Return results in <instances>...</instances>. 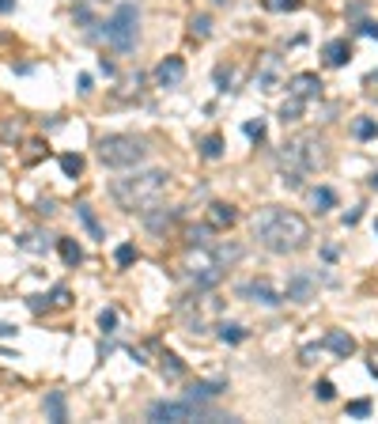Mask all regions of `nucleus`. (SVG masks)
Segmentation results:
<instances>
[{
	"label": "nucleus",
	"instance_id": "1",
	"mask_svg": "<svg viewBox=\"0 0 378 424\" xmlns=\"http://www.w3.org/2000/svg\"><path fill=\"white\" fill-rule=\"evenodd\" d=\"M254 239L269 254H299L310 243V223L292 209H261L254 216Z\"/></svg>",
	"mask_w": 378,
	"mask_h": 424
},
{
	"label": "nucleus",
	"instance_id": "2",
	"mask_svg": "<svg viewBox=\"0 0 378 424\" xmlns=\"http://www.w3.org/2000/svg\"><path fill=\"white\" fill-rule=\"evenodd\" d=\"M167 178H171V174L159 171V167L133 171V174H125V178L110 182V197H114L117 209H125V212H151L167 190Z\"/></svg>",
	"mask_w": 378,
	"mask_h": 424
},
{
	"label": "nucleus",
	"instance_id": "3",
	"mask_svg": "<svg viewBox=\"0 0 378 424\" xmlns=\"http://www.w3.org/2000/svg\"><path fill=\"white\" fill-rule=\"evenodd\" d=\"M329 163V144L325 137H318V133H299L295 140L284 144V151H280V167L284 171H321V167Z\"/></svg>",
	"mask_w": 378,
	"mask_h": 424
},
{
	"label": "nucleus",
	"instance_id": "4",
	"mask_svg": "<svg viewBox=\"0 0 378 424\" xmlns=\"http://www.w3.org/2000/svg\"><path fill=\"white\" fill-rule=\"evenodd\" d=\"M144 156H148V140L133 137V133H110V137L99 140V159L106 167H117V171L144 163Z\"/></svg>",
	"mask_w": 378,
	"mask_h": 424
},
{
	"label": "nucleus",
	"instance_id": "5",
	"mask_svg": "<svg viewBox=\"0 0 378 424\" xmlns=\"http://www.w3.org/2000/svg\"><path fill=\"white\" fill-rule=\"evenodd\" d=\"M148 417L151 421H174V424H186V421H231V417H223L220 409H212L208 402H193V398H182V402H151Z\"/></svg>",
	"mask_w": 378,
	"mask_h": 424
},
{
	"label": "nucleus",
	"instance_id": "6",
	"mask_svg": "<svg viewBox=\"0 0 378 424\" xmlns=\"http://www.w3.org/2000/svg\"><path fill=\"white\" fill-rule=\"evenodd\" d=\"M136 38H140V12H136V4H122L106 19V42L117 53H129L136 46Z\"/></svg>",
	"mask_w": 378,
	"mask_h": 424
},
{
	"label": "nucleus",
	"instance_id": "7",
	"mask_svg": "<svg viewBox=\"0 0 378 424\" xmlns=\"http://www.w3.org/2000/svg\"><path fill=\"white\" fill-rule=\"evenodd\" d=\"M314 295H318V277L310 273V269H299V273H292L284 299H292V303H310Z\"/></svg>",
	"mask_w": 378,
	"mask_h": 424
},
{
	"label": "nucleus",
	"instance_id": "8",
	"mask_svg": "<svg viewBox=\"0 0 378 424\" xmlns=\"http://www.w3.org/2000/svg\"><path fill=\"white\" fill-rule=\"evenodd\" d=\"M238 295H243V299H254V303H265V307H276V303H284V295H280L269 281L243 284V288H238Z\"/></svg>",
	"mask_w": 378,
	"mask_h": 424
},
{
	"label": "nucleus",
	"instance_id": "9",
	"mask_svg": "<svg viewBox=\"0 0 378 424\" xmlns=\"http://www.w3.org/2000/svg\"><path fill=\"white\" fill-rule=\"evenodd\" d=\"M287 91H292L295 99H318V95H321V80L314 76V72H299V76H292Z\"/></svg>",
	"mask_w": 378,
	"mask_h": 424
},
{
	"label": "nucleus",
	"instance_id": "10",
	"mask_svg": "<svg viewBox=\"0 0 378 424\" xmlns=\"http://www.w3.org/2000/svg\"><path fill=\"white\" fill-rule=\"evenodd\" d=\"M155 80L163 87H174V84H182V80H186V61L182 57H167L163 65L155 68Z\"/></svg>",
	"mask_w": 378,
	"mask_h": 424
},
{
	"label": "nucleus",
	"instance_id": "11",
	"mask_svg": "<svg viewBox=\"0 0 378 424\" xmlns=\"http://www.w3.org/2000/svg\"><path fill=\"white\" fill-rule=\"evenodd\" d=\"M321 345H325L329 353H337V356H352V353H356V338H352V333H344V330H329Z\"/></svg>",
	"mask_w": 378,
	"mask_h": 424
},
{
	"label": "nucleus",
	"instance_id": "12",
	"mask_svg": "<svg viewBox=\"0 0 378 424\" xmlns=\"http://www.w3.org/2000/svg\"><path fill=\"white\" fill-rule=\"evenodd\" d=\"M223 390H227V382L223 379H212V382H193V387L186 390V398H193V402H212V398H220Z\"/></svg>",
	"mask_w": 378,
	"mask_h": 424
},
{
	"label": "nucleus",
	"instance_id": "13",
	"mask_svg": "<svg viewBox=\"0 0 378 424\" xmlns=\"http://www.w3.org/2000/svg\"><path fill=\"white\" fill-rule=\"evenodd\" d=\"M238 220V212L231 209V205H223V201H216L212 209H208V228L212 231H223V228H231V223Z\"/></svg>",
	"mask_w": 378,
	"mask_h": 424
},
{
	"label": "nucleus",
	"instance_id": "14",
	"mask_svg": "<svg viewBox=\"0 0 378 424\" xmlns=\"http://www.w3.org/2000/svg\"><path fill=\"white\" fill-rule=\"evenodd\" d=\"M348 61H352V46L344 42V38H333V42L325 46V65L341 68V65H348Z\"/></svg>",
	"mask_w": 378,
	"mask_h": 424
},
{
	"label": "nucleus",
	"instance_id": "15",
	"mask_svg": "<svg viewBox=\"0 0 378 424\" xmlns=\"http://www.w3.org/2000/svg\"><path fill=\"white\" fill-rule=\"evenodd\" d=\"M46 417H50L53 424H64V421H68V405H64V394H61V390H50V394H46Z\"/></svg>",
	"mask_w": 378,
	"mask_h": 424
},
{
	"label": "nucleus",
	"instance_id": "16",
	"mask_svg": "<svg viewBox=\"0 0 378 424\" xmlns=\"http://www.w3.org/2000/svg\"><path fill=\"white\" fill-rule=\"evenodd\" d=\"M57 250H61L64 266H79V261H84V246H79L76 239H57Z\"/></svg>",
	"mask_w": 378,
	"mask_h": 424
},
{
	"label": "nucleus",
	"instance_id": "17",
	"mask_svg": "<svg viewBox=\"0 0 378 424\" xmlns=\"http://www.w3.org/2000/svg\"><path fill=\"white\" fill-rule=\"evenodd\" d=\"M212 246V258H216V266H223V261H238L243 258V246H235V243H208Z\"/></svg>",
	"mask_w": 378,
	"mask_h": 424
},
{
	"label": "nucleus",
	"instance_id": "18",
	"mask_svg": "<svg viewBox=\"0 0 378 424\" xmlns=\"http://www.w3.org/2000/svg\"><path fill=\"white\" fill-rule=\"evenodd\" d=\"M200 156L205 159H220L223 156V137L220 133H208V137L200 140Z\"/></svg>",
	"mask_w": 378,
	"mask_h": 424
},
{
	"label": "nucleus",
	"instance_id": "19",
	"mask_svg": "<svg viewBox=\"0 0 378 424\" xmlns=\"http://www.w3.org/2000/svg\"><path fill=\"white\" fill-rule=\"evenodd\" d=\"M159 360H163L159 367H163V375H167V379H182V375H186V364H182V360L174 356V353H163Z\"/></svg>",
	"mask_w": 378,
	"mask_h": 424
},
{
	"label": "nucleus",
	"instance_id": "20",
	"mask_svg": "<svg viewBox=\"0 0 378 424\" xmlns=\"http://www.w3.org/2000/svg\"><path fill=\"white\" fill-rule=\"evenodd\" d=\"M76 216L84 220V228L91 231V239H102V223L95 220V212H91V205H76Z\"/></svg>",
	"mask_w": 378,
	"mask_h": 424
},
{
	"label": "nucleus",
	"instance_id": "21",
	"mask_svg": "<svg viewBox=\"0 0 378 424\" xmlns=\"http://www.w3.org/2000/svg\"><path fill=\"white\" fill-rule=\"evenodd\" d=\"M310 201H314V209H318V212H329V209L337 205V194L321 186V190H310Z\"/></svg>",
	"mask_w": 378,
	"mask_h": 424
},
{
	"label": "nucleus",
	"instance_id": "22",
	"mask_svg": "<svg viewBox=\"0 0 378 424\" xmlns=\"http://www.w3.org/2000/svg\"><path fill=\"white\" fill-rule=\"evenodd\" d=\"M220 341H227V345H238V341H246V330L235 322H223L220 326Z\"/></svg>",
	"mask_w": 378,
	"mask_h": 424
},
{
	"label": "nucleus",
	"instance_id": "23",
	"mask_svg": "<svg viewBox=\"0 0 378 424\" xmlns=\"http://www.w3.org/2000/svg\"><path fill=\"white\" fill-rule=\"evenodd\" d=\"M189 35L193 38H208V35H212V19H208V15H193V19H189Z\"/></svg>",
	"mask_w": 378,
	"mask_h": 424
},
{
	"label": "nucleus",
	"instance_id": "24",
	"mask_svg": "<svg viewBox=\"0 0 378 424\" xmlns=\"http://www.w3.org/2000/svg\"><path fill=\"white\" fill-rule=\"evenodd\" d=\"M15 243H19L23 250H30V254H42L46 246H50V243H46L42 235H35V231H30V235H19V239H15Z\"/></svg>",
	"mask_w": 378,
	"mask_h": 424
},
{
	"label": "nucleus",
	"instance_id": "25",
	"mask_svg": "<svg viewBox=\"0 0 378 424\" xmlns=\"http://www.w3.org/2000/svg\"><path fill=\"white\" fill-rule=\"evenodd\" d=\"M114 261H117V269H129V266L136 261V246H133V243H122V246L114 250Z\"/></svg>",
	"mask_w": 378,
	"mask_h": 424
},
{
	"label": "nucleus",
	"instance_id": "26",
	"mask_svg": "<svg viewBox=\"0 0 378 424\" xmlns=\"http://www.w3.org/2000/svg\"><path fill=\"white\" fill-rule=\"evenodd\" d=\"M352 133H356L359 140H371V137H378V122H371V118H359V122L352 125Z\"/></svg>",
	"mask_w": 378,
	"mask_h": 424
},
{
	"label": "nucleus",
	"instance_id": "27",
	"mask_svg": "<svg viewBox=\"0 0 378 424\" xmlns=\"http://www.w3.org/2000/svg\"><path fill=\"white\" fill-rule=\"evenodd\" d=\"M299 114H303V99H295V95H292V99L280 107V122H295Z\"/></svg>",
	"mask_w": 378,
	"mask_h": 424
},
{
	"label": "nucleus",
	"instance_id": "28",
	"mask_svg": "<svg viewBox=\"0 0 378 424\" xmlns=\"http://www.w3.org/2000/svg\"><path fill=\"white\" fill-rule=\"evenodd\" d=\"M61 171L68 174V178H76V174L84 171V156H72V151H68V156H61Z\"/></svg>",
	"mask_w": 378,
	"mask_h": 424
},
{
	"label": "nucleus",
	"instance_id": "29",
	"mask_svg": "<svg viewBox=\"0 0 378 424\" xmlns=\"http://www.w3.org/2000/svg\"><path fill=\"white\" fill-rule=\"evenodd\" d=\"M348 417L367 421V417H371V402H367V398H359V402H348Z\"/></svg>",
	"mask_w": 378,
	"mask_h": 424
},
{
	"label": "nucleus",
	"instance_id": "30",
	"mask_svg": "<svg viewBox=\"0 0 378 424\" xmlns=\"http://www.w3.org/2000/svg\"><path fill=\"white\" fill-rule=\"evenodd\" d=\"M314 398H318V402H333V398H337V387H333L329 379H321V382H314Z\"/></svg>",
	"mask_w": 378,
	"mask_h": 424
},
{
	"label": "nucleus",
	"instance_id": "31",
	"mask_svg": "<svg viewBox=\"0 0 378 424\" xmlns=\"http://www.w3.org/2000/svg\"><path fill=\"white\" fill-rule=\"evenodd\" d=\"M68 303H72V292H68L64 284H57V288L50 292V307H68Z\"/></svg>",
	"mask_w": 378,
	"mask_h": 424
},
{
	"label": "nucleus",
	"instance_id": "32",
	"mask_svg": "<svg viewBox=\"0 0 378 424\" xmlns=\"http://www.w3.org/2000/svg\"><path fill=\"white\" fill-rule=\"evenodd\" d=\"M42 156H46V144H42V140H30L27 151H23V163H38Z\"/></svg>",
	"mask_w": 378,
	"mask_h": 424
},
{
	"label": "nucleus",
	"instance_id": "33",
	"mask_svg": "<svg viewBox=\"0 0 378 424\" xmlns=\"http://www.w3.org/2000/svg\"><path fill=\"white\" fill-rule=\"evenodd\" d=\"M72 19H76V27H95V15H91V8H84V4H76V12H72Z\"/></svg>",
	"mask_w": 378,
	"mask_h": 424
},
{
	"label": "nucleus",
	"instance_id": "34",
	"mask_svg": "<svg viewBox=\"0 0 378 424\" xmlns=\"http://www.w3.org/2000/svg\"><path fill=\"white\" fill-rule=\"evenodd\" d=\"M299 4H303V0H265V8H269V12H295Z\"/></svg>",
	"mask_w": 378,
	"mask_h": 424
},
{
	"label": "nucleus",
	"instance_id": "35",
	"mask_svg": "<svg viewBox=\"0 0 378 424\" xmlns=\"http://www.w3.org/2000/svg\"><path fill=\"white\" fill-rule=\"evenodd\" d=\"M114 326H117V311H102V315H99V330L102 333H114Z\"/></svg>",
	"mask_w": 378,
	"mask_h": 424
},
{
	"label": "nucleus",
	"instance_id": "36",
	"mask_svg": "<svg viewBox=\"0 0 378 424\" xmlns=\"http://www.w3.org/2000/svg\"><path fill=\"white\" fill-rule=\"evenodd\" d=\"M19 122H4V125H0V137H4V140H19Z\"/></svg>",
	"mask_w": 378,
	"mask_h": 424
},
{
	"label": "nucleus",
	"instance_id": "37",
	"mask_svg": "<svg viewBox=\"0 0 378 424\" xmlns=\"http://www.w3.org/2000/svg\"><path fill=\"white\" fill-rule=\"evenodd\" d=\"M246 137H250V140H265V122H246Z\"/></svg>",
	"mask_w": 378,
	"mask_h": 424
},
{
	"label": "nucleus",
	"instance_id": "38",
	"mask_svg": "<svg viewBox=\"0 0 378 424\" xmlns=\"http://www.w3.org/2000/svg\"><path fill=\"white\" fill-rule=\"evenodd\" d=\"M216 84H220V91H227V84H231V68H216Z\"/></svg>",
	"mask_w": 378,
	"mask_h": 424
},
{
	"label": "nucleus",
	"instance_id": "39",
	"mask_svg": "<svg viewBox=\"0 0 378 424\" xmlns=\"http://www.w3.org/2000/svg\"><path fill=\"white\" fill-rule=\"evenodd\" d=\"M318 349H321V345H307V349H303V353H299L303 364H314V360H318Z\"/></svg>",
	"mask_w": 378,
	"mask_h": 424
},
{
	"label": "nucleus",
	"instance_id": "40",
	"mask_svg": "<svg viewBox=\"0 0 378 424\" xmlns=\"http://www.w3.org/2000/svg\"><path fill=\"white\" fill-rule=\"evenodd\" d=\"M27 307H30V311H46V307H50V299H42V295H30Z\"/></svg>",
	"mask_w": 378,
	"mask_h": 424
},
{
	"label": "nucleus",
	"instance_id": "41",
	"mask_svg": "<svg viewBox=\"0 0 378 424\" xmlns=\"http://www.w3.org/2000/svg\"><path fill=\"white\" fill-rule=\"evenodd\" d=\"M359 30H363V35H371V38H378V23H359Z\"/></svg>",
	"mask_w": 378,
	"mask_h": 424
},
{
	"label": "nucleus",
	"instance_id": "42",
	"mask_svg": "<svg viewBox=\"0 0 378 424\" xmlns=\"http://www.w3.org/2000/svg\"><path fill=\"white\" fill-rule=\"evenodd\" d=\"M367 367H371V375H375V379H378V349H375V353H371V360H367Z\"/></svg>",
	"mask_w": 378,
	"mask_h": 424
},
{
	"label": "nucleus",
	"instance_id": "43",
	"mask_svg": "<svg viewBox=\"0 0 378 424\" xmlns=\"http://www.w3.org/2000/svg\"><path fill=\"white\" fill-rule=\"evenodd\" d=\"M38 212H42V216H53L57 209H53V201H42V205H38Z\"/></svg>",
	"mask_w": 378,
	"mask_h": 424
},
{
	"label": "nucleus",
	"instance_id": "44",
	"mask_svg": "<svg viewBox=\"0 0 378 424\" xmlns=\"http://www.w3.org/2000/svg\"><path fill=\"white\" fill-rule=\"evenodd\" d=\"M12 333H15V326H8V322L0 326V338H12Z\"/></svg>",
	"mask_w": 378,
	"mask_h": 424
},
{
	"label": "nucleus",
	"instance_id": "45",
	"mask_svg": "<svg viewBox=\"0 0 378 424\" xmlns=\"http://www.w3.org/2000/svg\"><path fill=\"white\" fill-rule=\"evenodd\" d=\"M76 4H84V8H91V4H102V0H72V8Z\"/></svg>",
	"mask_w": 378,
	"mask_h": 424
},
{
	"label": "nucleus",
	"instance_id": "46",
	"mask_svg": "<svg viewBox=\"0 0 378 424\" xmlns=\"http://www.w3.org/2000/svg\"><path fill=\"white\" fill-rule=\"evenodd\" d=\"M15 8V0H0V12H12Z\"/></svg>",
	"mask_w": 378,
	"mask_h": 424
},
{
	"label": "nucleus",
	"instance_id": "47",
	"mask_svg": "<svg viewBox=\"0 0 378 424\" xmlns=\"http://www.w3.org/2000/svg\"><path fill=\"white\" fill-rule=\"evenodd\" d=\"M371 190H378V174H375V178H371Z\"/></svg>",
	"mask_w": 378,
	"mask_h": 424
},
{
	"label": "nucleus",
	"instance_id": "48",
	"mask_svg": "<svg viewBox=\"0 0 378 424\" xmlns=\"http://www.w3.org/2000/svg\"><path fill=\"white\" fill-rule=\"evenodd\" d=\"M212 4H227V0H212Z\"/></svg>",
	"mask_w": 378,
	"mask_h": 424
},
{
	"label": "nucleus",
	"instance_id": "49",
	"mask_svg": "<svg viewBox=\"0 0 378 424\" xmlns=\"http://www.w3.org/2000/svg\"><path fill=\"white\" fill-rule=\"evenodd\" d=\"M375 231H378V220H375Z\"/></svg>",
	"mask_w": 378,
	"mask_h": 424
}]
</instances>
